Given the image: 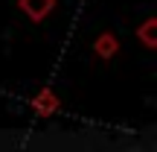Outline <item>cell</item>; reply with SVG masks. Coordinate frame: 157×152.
I'll list each match as a JSON object with an SVG mask.
<instances>
[{"label":"cell","instance_id":"cell-1","mask_svg":"<svg viewBox=\"0 0 157 152\" xmlns=\"http://www.w3.org/2000/svg\"><path fill=\"white\" fill-rule=\"evenodd\" d=\"M21 9L26 12L32 21H44V18L56 9V0H21Z\"/></svg>","mask_w":157,"mask_h":152},{"label":"cell","instance_id":"cell-3","mask_svg":"<svg viewBox=\"0 0 157 152\" xmlns=\"http://www.w3.org/2000/svg\"><path fill=\"white\" fill-rule=\"evenodd\" d=\"M119 50V41H117V35H99V38H96V53H99L102 59H111L113 53Z\"/></svg>","mask_w":157,"mask_h":152},{"label":"cell","instance_id":"cell-2","mask_svg":"<svg viewBox=\"0 0 157 152\" xmlns=\"http://www.w3.org/2000/svg\"><path fill=\"white\" fill-rule=\"evenodd\" d=\"M32 108H35L38 114H44V117H47V114H52V111L58 108V100H56V94H52L50 88H44V91L32 100Z\"/></svg>","mask_w":157,"mask_h":152},{"label":"cell","instance_id":"cell-4","mask_svg":"<svg viewBox=\"0 0 157 152\" xmlns=\"http://www.w3.org/2000/svg\"><path fill=\"white\" fill-rule=\"evenodd\" d=\"M154 29H157V21H154V18H148V21L140 27V38L146 41L148 47H154V44H157V38H154Z\"/></svg>","mask_w":157,"mask_h":152}]
</instances>
